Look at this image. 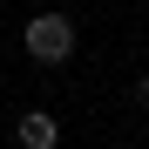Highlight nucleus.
<instances>
[{"label": "nucleus", "instance_id": "3", "mask_svg": "<svg viewBox=\"0 0 149 149\" xmlns=\"http://www.w3.org/2000/svg\"><path fill=\"white\" fill-rule=\"evenodd\" d=\"M136 102H142V109H149V68H142V81H136Z\"/></svg>", "mask_w": 149, "mask_h": 149}, {"label": "nucleus", "instance_id": "1", "mask_svg": "<svg viewBox=\"0 0 149 149\" xmlns=\"http://www.w3.org/2000/svg\"><path fill=\"white\" fill-rule=\"evenodd\" d=\"M20 41H27V54H34V61L54 68V61H68V54H74V20H68V14H34Z\"/></svg>", "mask_w": 149, "mask_h": 149}, {"label": "nucleus", "instance_id": "2", "mask_svg": "<svg viewBox=\"0 0 149 149\" xmlns=\"http://www.w3.org/2000/svg\"><path fill=\"white\" fill-rule=\"evenodd\" d=\"M14 136H20V149H54V142H61V129H54L47 109H27V115L14 122Z\"/></svg>", "mask_w": 149, "mask_h": 149}]
</instances>
